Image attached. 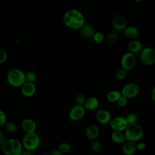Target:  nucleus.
Masks as SVG:
<instances>
[{"instance_id": "obj_1", "label": "nucleus", "mask_w": 155, "mask_h": 155, "mask_svg": "<svg viewBox=\"0 0 155 155\" xmlns=\"http://www.w3.org/2000/svg\"><path fill=\"white\" fill-rule=\"evenodd\" d=\"M63 23L68 28L79 30L85 24V18L82 13L78 9H70L63 16Z\"/></svg>"}, {"instance_id": "obj_2", "label": "nucleus", "mask_w": 155, "mask_h": 155, "mask_svg": "<svg viewBox=\"0 0 155 155\" xmlns=\"http://www.w3.org/2000/svg\"><path fill=\"white\" fill-rule=\"evenodd\" d=\"M125 140L133 142H139L143 136V130L137 122L128 124L124 130Z\"/></svg>"}, {"instance_id": "obj_3", "label": "nucleus", "mask_w": 155, "mask_h": 155, "mask_svg": "<svg viewBox=\"0 0 155 155\" xmlns=\"http://www.w3.org/2000/svg\"><path fill=\"white\" fill-rule=\"evenodd\" d=\"M1 150L5 155H19L23 150V147L18 139L10 138L2 142Z\"/></svg>"}, {"instance_id": "obj_4", "label": "nucleus", "mask_w": 155, "mask_h": 155, "mask_svg": "<svg viewBox=\"0 0 155 155\" xmlns=\"http://www.w3.org/2000/svg\"><path fill=\"white\" fill-rule=\"evenodd\" d=\"M7 82L13 87H21L25 82V73L20 69H11L7 75Z\"/></svg>"}, {"instance_id": "obj_5", "label": "nucleus", "mask_w": 155, "mask_h": 155, "mask_svg": "<svg viewBox=\"0 0 155 155\" xmlns=\"http://www.w3.org/2000/svg\"><path fill=\"white\" fill-rule=\"evenodd\" d=\"M23 148L29 151L36 150L41 144V138L35 132L25 133L22 140Z\"/></svg>"}, {"instance_id": "obj_6", "label": "nucleus", "mask_w": 155, "mask_h": 155, "mask_svg": "<svg viewBox=\"0 0 155 155\" xmlns=\"http://www.w3.org/2000/svg\"><path fill=\"white\" fill-rule=\"evenodd\" d=\"M140 60L146 66H152L155 63V51L150 47H145L140 52Z\"/></svg>"}, {"instance_id": "obj_7", "label": "nucleus", "mask_w": 155, "mask_h": 155, "mask_svg": "<svg viewBox=\"0 0 155 155\" xmlns=\"http://www.w3.org/2000/svg\"><path fill=\"white\" fill-rule=\"evenodd\" d=\"M140 91V87L139 85L134 82H129L126 84L120 91L121 94L125 97L131 99L136 97Z\"/></svg>"}, {"instance_id": "obj_8", "label": "nucleus", "mask_w": 155, "mask_h": 155, "mask_svg": "<svg viewBox=\"0 0 155 155\" xmlns=\"http://www.w3.org/2000/svg\"><path fill=\"white\" fill-rule=\"evenodd\" d=\"M136 58L134 54L128 51L122 54L120 58V65L122 68L125 70H131L134 68L136 64Z\"/></svg>"}, {"instance_id": "obj_9", "label": "nucleus", "mask_w": 155, "mask_h": 155, "mask_svg": "<svg viewBox=\"0 0 155 155\" xmlns=\"http://www.w3.org/2000/svg\"><path fill=\"white\" fill-rule=\"evenodd\" d=\"M109 124L113 131H124L128 125V123L125 118L121 116H117L114 118H111Z\"/></svg>"}, {"instance_id": "obj_10", "label": "nucleus", "mask_w": 155, "mask_h": 155, "mask_svg": "<svg viewBox=\"0 0 155 155\" xmlns=\"http://www.w3.org/2000/svg\"><path fill=\"white\" fill-rule=\"evenodd\" d=\"M85 109L83 106L76 105L73 107L69 112V118L73 121H79L84 118L85 114Z\"/></svg>"}, {"instance_id": "obj_11", "label": "nucleus", "mask_w": 155, "mask_h": 155, "mask_svg": "<svg viewBox=\"0 0 155 155\" xmlns=\"http://www.w3.org/2000/svg\"><path fill=\"white\" fill-rule=\"evenodd\" d=\"M111 24L116 31H123L127 26V21L123 15L116 14L113 17Z\"/></svg>"}, {"instance_id": "obj_12", "label": "nucleus", "mask_w": 155, "mask_h": 155, "mask_svg": "<svg viewBox=\"0 0 155 155\" xmlns=\"http://www.w3.org/2000/svg\"><path fill=\"white\" fill-rule=\"evenodd\" d=\"M111 118L112 117L110 113L105 109L99 110L96 113V120L102 125L109 124Z\"/></svg>"}, {"instance_id": "obj_13", "label": "nucleus", "mask_w": 155, "mask_h": 155, "mask_svg": "<svg viewBox=\"0 0 155 155\" xmlns=\"http://www.w3.org/2000/svg\"><path fill=\"white\" fill-rule=\"evenodd\" d=\"M99 127L93 124L88 125L85 129V135L90 140H95L99 136Z\"/></svg>"}, {"instance_id": "obj_14", "label": "nucleus", "mask_w": 155, "mask_h": 155, "mask_svg": "<svg viewBox=\"0 0 155 155\" xmlns=\"http://www.w3.org/2000/svg\"><path fill=\"white\" fill-rule=\"evenodd\" d=\"M21 93L25 97H30L35 95L36 93V86L34 83L25 81L21 87Z\"/></svg>"}, {"instance_id": "obj_15", "label": "nucleus", "mask_w": 155, "mask_h": 155, "mask_svg": "<svg viewBox=\"0 0 155 155\" xmlns=\"http://www.w3.org/2000/svg\"><path fill=\"white\" fill-rule=\"evenodd\" d=\"M22 130L25 133L35 132L36 129V124L35 121L31 118H25L21 122Z\"/></svg>"}, {"instance_id": "obj_16", "label": "nucleus", "mask_w": 155, "mask_h": 155, "mask_svg": "<svg viewBox=\"0 0 155 155\" xmlns=\"http://www.w3.org/2000/svg\"><path fill=\"white\" fill-rule=\"evenodd\" d=\"M79 30L80 35L85 39H91L95 33L93 27L88 24H84Z\"/></svg>"}, {"instance_id": "obj_17", "label": "nucleus", "mask_w": 155, "mask_h": 155, "mask_svg": "<svg viewBox=\"0 0 155 155\" xmlns=\"http://www.w3.org/2000/svg\"><path fill=\"white\" fill-rule=\"evenodd\" d=\"M122 151L125 155H133L136 151V143L131 141L125 140L122 143Z\"/></svg>"}, {"instance_id": "obj_18", "label": "nucleus", "mask_w": 155, "mask_h": 155, "mask_svg": "<svg viewBox=\"0 0 155 155\" xmlns=\"http://www.w3.org/2000/svg\"><path fill=\"white\" fill-rule=\"evenodd\" d=\"M99 105V101L96 97H90L86 99V101L83 105L85 110L92 111L97 109Z\"/></svg>"}, {"instance_id": "obj_19", "label": "nucleus", "mask_w": 155, "mask_h": 155, "mask_svg": "<svg viewBox=\"0 0 155 155\" xmlns=\"http://www.w3.org/2000/svg\"><path fill=\"white\" fill-rule=\"evenodd\" d=\"M143 48L142 43L137 39H132L128 45V51L133 54L140 53Z\"/></svg>"}, {"instance_id": "obj_20", "label": "nucleus", "mask_w": 155, "mask_h": 155, "mask_svg": "<svg viewBox=\"0 0 155 155\" xmlns=\"http://www.w3.org/2000/svg\"><path fill=\"white\" fill-rule=\"evenodd\" d=\"M124 35L129 39H134L137 37L139 35V30L138 28L133 25L127 26L124 30L122 31Z\"/></svg>"}, {"instance_id": "obj_21", "label": "nucleus", "mask_w": 155, "mask_h": 155, "mask_svg": "<svg viewBox=\"0 0 155 155\" xmlns=\"http://www.w3.org/2000/svg\"><path fill=\"white\" fill-rule=\"evenodd\" d=\"M110 138L113 142L117 144H122L126 140L124 133L122 131H113L110 135Z\"/></svg>"}, {"instance_id": "obj_22", "label": "nucleus", "mask_w": 155, "mask_h": 155, "mask_svg": "<svg viewBox=\"0 0 155 155\" xmlns=\"http://www.w3.org/2000/svg\"><path fill=\"white\" fill-rule=\"evenodd\" d=\"M122 96L120 91L118 90H111L106 96L107 100L110 102H116Z\"/></svg>"}, {"instance_id": "obj_23", "label": "nucleus", "mask_w": 155, "mask_h": 155, "mask_svg": "<svg viewBox=\"0 0 155 155\" xmlns=\"http://www.w3.org/2000/svg\"><path fill=\"white\" fill-rule=\"evenodd\" d=\"M91 143H90V148L92 151L95 153H99L103 150V145L102 143L98 140H91Z\"/></svg>"}, {"instance_id": "obj_24", "label": "nucleus", "mask_w": 155, "mask_h": 155, "mask_svg": "<svg viewBox=\"0 0 155 155\" xmlns=\"http://www.w3.org/2000/svg\"><path fill=\"white\" fill-rule=\"evenodd\" d=\"M58 150L61 151L62 154H65L68 153L71 150V147L70 144L67 142H61L58 146Z\"/></svg>"}, {"instance_id": "obj_25", "label": "nucleus", "mask_w": 155, "mask_h": 155, "mask_svg": "<svg viewBox=\"0 0 155 155\" xmlns=\"http://www.w3.org/2000/svg\"><path fill=\"white\" fill-rule=\"evenodd\" d=\"M25 81L34 83L37 79V75L35 71H29L25 73Z\"/></svg>"}, {"instance_id": "obj_26", "label": "nucleus", "mask_w": 155, "mask_h": 155, "mask_svg": "<svg viewBox=\"0 0 155 155\" xmlns=\"http://www.w3.org/2000/svg\"><path fill=\"white\" fill-rule=\"evenodd\" d=\"M128 124H133V123H136L137 122L138 120V116L137 113L134 112H131L129 113L126 117H125Z\"/></svg>"}, {"instance_id": "obj_27", "label": "nucleus", "mask_w": 155, "mask_h": 155, "mask_svg": "<svg viewBox=\"0 0 155 155\" xmlns=\"http://www.w3.org/2000/svg\"><path fill=\"white\" fill-rule=\"evenodd\" d=\"M127 74V71L124 69L123 68H121L117 70L115 74V76L117 80L122 81L126 78Z\"/></svg>"}, {"instance_id": "obj_28", "label": "nucleus", "mask_w": 155, "mask_h": 155, "mask_svg": "<svg viewBox=\"0 0 155 155\" xmlns=\"http://www.w3.org/2000/svg\"><path fill=\"white\" fill-rule=\"evenodd\" d=\"M4 127H5V131L10 133H13L15 132L17 130V125H16L15 123L12 122H7V123L5 124Z\"/></svg>"}, {"instance_id": "obj_29", "label": "nucleus", "mask_w": 155, "mask_h": 155, "mask_svg": "<svg viewBox=\"0 0 155 155\" xmlns=\"http://www.w3.org/2000/svg\"><path fill=\"white\" fill-rule=\"evenodd\" d=\"M92 39L96 43H101L104 41L105 36L103 33L101 31H97L94 33Z\"/></svg>"}, {"instance_id": "obj_30", "label": "nucleus", "mask_w": 155, "mask_h": 155, "mask_svg": "<svg viewBox=\"0 0 155 155\" xmlns=\"http://www.w3.org/2000/svg\"><path fill=\"white\" fill-rule=\"evenodd\" d=\"M117 38H118V35L117 32L111 31L108 35L107 37V40L109 44H114L117 41Z\"/></svg>"}, {"instance_id": "obj_31", "label": "nucleus", "mask_w": 155, "mask_h": 155, "mask_svg": "<svg viewBox=\"0 0 155 155\" xmlns=\"http://www.w3.org/2000/svg\"><path fill=\"white\" fill-rule=\"evenodd\" d=\"M86 97L83 93H79L76 96L75 101L76 103V105L83 106L85 101H86Z\"/></svg>"}, {"instance_id": "obj_32", "label": "nucleus", "mask_w": 155, "mask_h": 155, "mask_svg": "<svg viewBox=\"0 0 155 155\" xmlns=\"http://www.w3.org/2000/svg\"><path fill=\"white\" fill-rule=\"evenodd\" d=\"M117 104V105L120 107V108H123L125 107L127 104H128V99L127 97H125L124 96H121L119 99L117 100V101L116 102Z\"/></svg>"}, {"instance_id": "obj_33", "label": "nucleus", "mask_w": 155, "mask_h": 155, "mask_svg": "<svg viewBox=\"0 0 155 155\" xmlns=\"http://www.w3.org/2000/svg\"><path fill=\"white\" fill-rule=\"evenodd\" d=\"M7 123V116L5 112L0 109V127H2Z\"/></svg>"}, {"instance_id": "obj_34", "label": "nucleus", "mask_w": 155, "mask_h": 155, "mask_svg": "<svg viewBox=\"0 0 155 155\" xmlns=\"http://www.w3.org/2000/svg\"><path fill=\"white\" fill-rule=\"evenodd\" d=\"M8 58L7 52L2 48H0V64L4 63Z\"/></svg>"}, {"instance_id": "obj_35", "label": "nucleus", "mask_w": 155, "mask_h": 155, "mask_svg": "<svg viewBox=\"0 0 155 155\" xmlns=\"http://www.w3.org/2000/svg\"><path fill=\"white\" fill-rule=\"evenodd\" d=\"M136 150L142 151L147 148V145L144 142H138L136 143Z\"/></svg>"}, {"instance_id": "obj_36", "label": "nucleus", "mask_w": 155, "mask_h": 155, "mask_svg": "<svg viewBox=\"0 0 155 155\" xmlns=\"http://www.w3.org/2000/svg\"><path fill=\"white\" fill-rule=\"evenodd\" d=\"M19 155H33V153L31 151L25 150H22Z\"/></svg>"}, {"instance_id": "obj_37", "label": "nucleus", "mask_w": 155, "mask_h": 155, "mask_svg": "<svg viewBox=\"0 0 155 155\" xmlns=\"http://www.w3.org/2000/svg\"><path fill=\"white\" fill-rule=\"evenodd\" d=\"M50 155H64V154H62L61 151H59L58 149H56V150H53L50 153Z\"/></svg>"}, {"instance_id": "obj_38", "label": "nucleus", "mask_w": 155, "mask_h": 155, "mask_svg": "<svg viewBox=\"0 0 155 155\" xmlns=\"http://www.w3.org/2000/svg\"><path fill=\"white\" fill-rule=\"evenodd\" d=\"M151 98L153 102H155V87H153L151 91Z\"/></svg>"}, {"instance_id": "obj_39", "label": "nucleus", "mask_w": 155, "mask_h": 155, "mask_svg": "<svg viewBox=\"0 0 155 155\" xmlns=\"http://www.w3.org/2000/svg\"><path fill=\"white\" fill-rule=\"evenodd\" d=\"M50 153L48 151H44L41 154V155H50Z\"/></svg>"}, {"instance_id": "obj_40", "label": "nucleus", "mask_w": 155, "mask_h": 155, "mask_svg": "<svg viewBox=\"0 0 155 155\" xmlns=\"http://www.w3.org/2000/svg\"><path fill=\"white\" fill-rule=\"evenodd\" d=\"M2 131H1V130H0V139L2 137Z\"/></svg>"}, {"instance_id": "obj_41", "label": "nucleus", "mask_w": 155, "mask_h": 155, "mask_svg": "<svg viewBox=\"0 0 155 155\" xmlns=\"http://www.w3.org/2000/svg\"><path fill=\"white\" fill-rule=\"evenodd\" d=\"M136 2H141V1H142L143 0H134Z\"/></svg>"}]
</instances>
